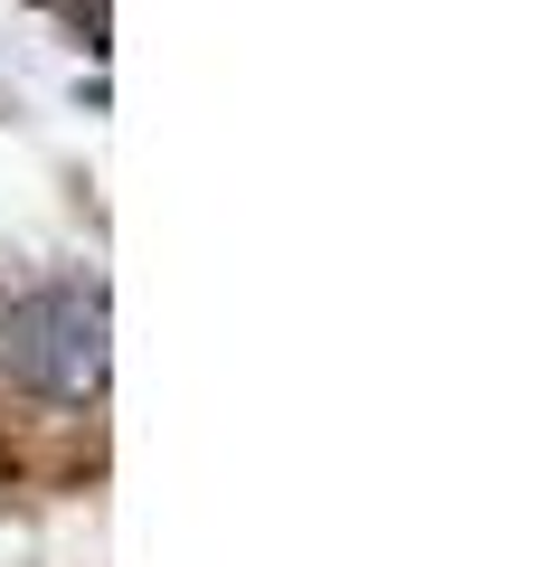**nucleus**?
<instances>
[{
    "label": "nucleus",
    "mask_w": 539,
    "mask_h": 567,
    "mask_svg": "<svg viewBox=\"0 0 539 567\" xmlns=\"http://www.w3.org/2000/svg\"><path fill=\"white\" fill-rule=\"evenodd\" d=\"M0 360L39 379L48 398H104V293L95 284H48L0 312Z\"/></svg>",
    "instance_id": "f257e3e1"
}]
</instances>
